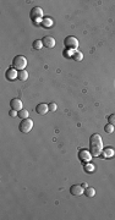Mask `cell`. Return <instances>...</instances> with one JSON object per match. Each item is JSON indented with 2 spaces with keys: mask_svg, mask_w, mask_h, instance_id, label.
Instances as JSON below:
<instances>
[{
  "mask_svg": "<svg viewBox=\"0 0 115 220\" xmlns=\"http://www.w3.org/2000/svg\"><path fill=\"white\" fill-rule=\"evenodd\" d=\"M5 77H6L8 81H15L16 78H19V72L15 67H10L8 69L6 74H5Z\"/></svg>",
  "mask_w": 115,
  "mask_h": 220,
  "instance_id": "7",
  "label": "cell"
},
{
  "mask_svg": "<svg viewBox=\"0 0 115 220\" xmlns=\"http://www.w3.org/2000/svg\"><path fill=\"white\" fill-rule=\"evenodd\" d=\"M108 124H112L113 126H115V114H110L108 116Z\"/></svg>",
  "mask_w": 115,
  "mask_h": 220,
  "instance_id": "21",
  "label": "cell"
},
{
  "mask_svg": "<svg viewBox=\"0 0 115 220\" xmlns=\"http://www.w3.org/2000/svg\"><path fill=\"white\" fill-rule=\"evenodd\" d=\"M81 186H82L83 188H87V187H88V185H87V182H83V183H82Z\"/></svg>",
  "mask_w": 115,
  "mask_h": 220,
  "instance_id": "24",
  "label": "cell"
},
{
  "mask_svg": "<svg viewBox=\"0 0 115 220\" xmlns=\"http://www.w3.org/2000/svg\"><path fill=\"white\" fill-rule=\"evenodd\" d=\"M84 194H86L87 198H93L95 196V189L93 187H87L86 191H84Z\"/></svg>",
  "mask_w": 115,
  "mask_h": 220,
  "instance_id": "12",
  "label": "cell"
},
{
  "mask_svg": "<svg viewBox=\"0 0 115 220\" xmlns=\"http://www.w3.org/2000/svg\"><path fill=\"white\" fill-rule=\"evenodd\" d=\"M113 155H114V149L113 148L108 147V148H105V149H103V157L104 158H110Z\"/></svg>",
  "mask_w": 115,
  "mask_h": 220,
  "instance_id": "13",
  "label": "cell"
},
{
  "mask_svg": "<svg viewBox=\"0 0 115 220\" xmlns=\"http://www.w3.org/2000/svg\"><path fill=\"white\" fill-rule=\"evenodd\" d=\"M27 66V59L22 55H17L14 58V61H13V67H15L16 70H25Z\"/></svg>",
  "mask_w": 115,
  "mask_h": 220,
  "instance_id": "2",
  "label": "cell"
},
{
  "mask_svg": "<svg viewBox=\"0 0 115 220\" xmlns=\"http://www.w3.org/2000/svg\"><path fill=\"white\" fill-rule=\"evenodd\" d=\"M32 46H33V49H36V50H40L42 48H43V42L39 40V39L34 40L33 44H32Z\"/></svg>",
  "mask_w": 115,
  "mask_h": 220,
  "instance_id": "15",
  "label": "cell"
},
{
  "mask_svg": "<svg viewBox=\"0 0 115 220\" xmlns=\"http://www.w3.org/2000/svg\"><path fill=\"white\" fill-rule=\"evenodd\" d=\"M28 115H29L28 114V110H23L22 109V110L19 111V117L22 119V120H23V119H28Z\"/></svg>",
  "mask_w": 115,
  "mask_h": 220,
  "instance_id": "19",
  "label": "cell"
},
{
  "mask_svg": "<svg viewBox=\"0 0 115 220\" xmlns=\"http://www.w3.org/2000/svg\"><path fill=\"white\" fill-rule=\"evenodd\" d=\"M72 59L74 60H76V61H82V59H83V54L81 51H77V50H75L74 51V55H72Z\"/></svg>",
  "mask_w": 115,
  "mask_h": 220,
  "instance_id": "16",
  "label": "cell"
},
{
  "mask_svg": "<svg viewBox=\"0 0 115 220\" xmlns=\"http://www.w3.org/2000/svg\"><path fill=\"white\" fill-rule=\"evenodd\" d=\"M48 106H49V111H56V109H58V105L55 103H49Z\"/></svg>",
  "mask_w": 115,
  "mask_h": 220,
  "instance_id": "22",
  "label": "cell"
},
{
  "mask_svg": "<svg viewBox=\"0 0 115 220\" xmlns=\"http://www.w3.org/2000/svg\"><path fill=\"white\" fill-rule=\"evenodd\" d=\"M19 128L22 133H28L33 128V121L31 119H23L19 125Z\"/></svg>",
  "mask_w": 115,
  "mask_h": 220,
  "instance_id": "3",
  "label": "cell"
},
{
  "mask_svg": "<svg viewBox=\"0 0 115 220\" xmlns=\"http://www.w3.org/2000/svg\"><path fill=\"white\" fill-rule=\"evenodd\" d=\"M42 25H43V27H52L53 21L50 19H43L42 20Z\"/></svg>",
  "mask_w": 115,
  "mask_h": 220,
  "instance_id": "18",
  "label": "cell"
},
{
  "mask_svg": "<svg viewBox=\"0 0 115 220\" xmlns=\"http://www.w3.org/2000/svg\"><path fill=\"white\" fill-rule=\"evenodd\" d=\"M70 193L72 196H81L84 193V188L81 185H72L70 188Z\"/></svg>",
  "mask_w": 115,
  "mask_h": 220,
  "instance_id": "10",
  "label": "cell"
},
{
  "mask_svg": "<svg viewBox=\"0 0 115 220\" xmlns=\"http://www.w3.org/2000/svg\"><path fill=\"white\" fill-rule=\"evenodd\" d=\"M78 159H80L82 163H89V160L92 159V154L86 149H81V151H78Z\"/></svg>",
  "mask_w": 115,
  "mask_h": 220,
  "instance_id": "6",
  "label": "cell"
},
{
  "mask_svg": "<svg viewBox=\"0 0 115 220\" xmlns=\"http://www.w3.org/2000/svg\"><path fill=\"white\" fill-rule=\"evenodd\" d=\"M43 17V10H42L38 6H36L31 10V19L33 21V23H40V19Z\"/></svg>",
  "mask_w": 115,
  "mask_h": 220,
  "instance_id": "4",
  "label": "cell"
},
{
  "mask_svg": "<svg viewBox=\"0 0 115 220\" xmlns=\"http://www.w3.org/2000/svg\"><path fill=\"white\" fill-rule=\"evenodd\" d=\"M84 171H87V172H93V171H94V165L86 163V165H84Z\"/></svg>",
  "mask_w": 115,
  "mask_h": 220,
  "instance_id": "20",
  "label": "cell"
},
{
  "mask_svg": "<svg viewBox=\"0 0 115 220\" xmlns=\"http://www.w3.org/2000/svg\"><path fill=\"white\" fill-rule=\"evenodd\" d=\"M89 152L93 157H98L103 152V141L100 135L93 133L89 138Z\"/></svg>",
  "mask_w": 115,
  "mask_h": 220,
  "instance_id": "1",
  "label": "cell"
},
{
  "mask_svg": "<svg viewBox=\"0 0 115 220\" xmlns=\"http://www.w3.org/2000/svg\"><path fill=\"white\" fill-rule=\"evenodd\" d=\"M114 128H115V126H113L112 124H107L105 126H104V131L107 133H113L114 132Z\"/></svg>",
  "mask_w": 115,
  "mask_h": 220,
  "instance_id": "17",
  "label": "cell"
},
{
  "mask_svg": "<svg viewBox=\"0 0 115 220\" xmlns=\"http://www.w3.org/2000/svg\"><path fill=\"white\" fill-rule=\"evenodd\" d=\"M10 106H11V109H13V110L20 111V110H22V108H23V104H22V102H21L19 98H14V99H11Z\"/></svg>",
  "mask_w": 115,
  "mask_h": 220,
  "instance_id": "9",
  "label": "cell"
},
{
  "mask_svg": "<svg viewBox=\"0 0 115 220\" xmlns=\"http://www.w3.org/2000/svg\"><path fill=\"white\" fill-rule=\"evenodd\" d=\"M42 42H43V45L47 46V48H54L56 44V40L54 39L52 35H45V37L42 39Z\"/></svg>",
  "mask_w": 115,
  "mask_h": 220,
  "instance_id": "8",
  "label": "cell"
},
{
  "mask_svg": "<svg viewBox=\"0 0 115 220\" xmlns=\"http://www.w3.org/2000/svg\"><path fill=\"white\" fill-rule=\"evenodd\" d=\"M36 111H37V114H39V115H45L47 112L49 111V106L44 103H40L36 106Z\"/></svg>",
  "mask_w": 115,
  "mask_h": 220,
  "instance_id": "11",
  "label": "cell"
},
{
  "mask_svg": "<svg viewBox=\"0 0 115 220\" xmlns=\"http://www.w3.org/2000/svg\"><path fill=\"white\" fill-rule=\"evenodd\" d=\"M27 78H28V72L26 70L19 71V80L20 81H27Z\"/></svg>",
  "mask_w": 115,
  "mask_h": 220,
  "instance_id": "14",
  "label": "cell"
},
{
  "mask_svg": "<svg viewBox=\"0 0 115 220\" xmlns=\"http://www.w3.org/2000/svg\"><path fill=\"white\" fill-rule=\"evenodd\" d=\"M64 44H65L66 48L72 49V50H76V49H77V46H78V40H77V38L72 37V35H69V37H66V38H65Z\"/></svg>",
  "mask_w": 115,
  "mask_h": 220,
  "instance_id": "5",
  "label": "cell"
},
{
  "mask_svg": "<svg viewBox=\"0 0 115 220\" xmlns=\"http://www.w3.org/2000/svg\"><path fill=\"white\" fill-rule=\"evenodd\" d=\"M9 115H10L11 117L19 116V111H16V110H10V112H9Z\"/></svg>",
  "mask_w": 115,
  "mask_h": 220,
  "instance_id": "23",
  "label": "cell"
}]
</instances>
